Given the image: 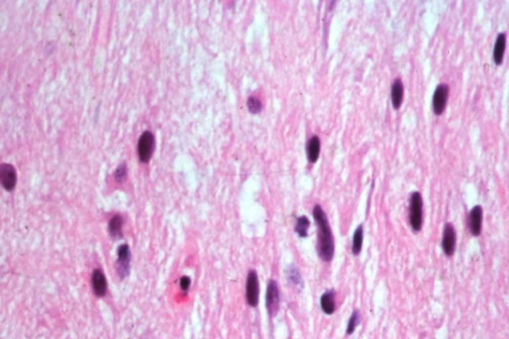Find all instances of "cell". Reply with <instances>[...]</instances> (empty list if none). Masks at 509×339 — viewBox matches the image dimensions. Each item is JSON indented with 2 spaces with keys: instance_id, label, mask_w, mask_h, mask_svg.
Returning a JSON list of instances; mask_svg holds the SVG:
<instances>
[{
  "instance_id": "ac0fdd59",
  "label": "cell",
  "mask_w": 509,
  "mask_h": 339,
  "mask_svg": "<svg viewBox=\"0 0 509 339\" xmlns=\"http://www.w3.org/2000/svg\"><path fill=\"white\" fill-rule=\"evenodd\" d=\"M309 220L305 216H300L297 221V226H296V232L301 238H305L307 236V231L309 228Z\"/></svg>"
},
{
  "instance_id": "5b68a950",
  "label": "cell",
  "mask_w": 509,
  "mask_h": 339,
  "mask_svg": "<svg viewBox=\"0 0 509 339\" xmlns=\"http://www.w3.org/2000/svg\"><path fill=\"white\" fill-rule=\"evenodd\" d=\"M449 96V87L446 84H441L437 87L433 96V110L437 116L445 112Z\"/></svg>"
},
{
  "instance_id": "277c9868",
  "label": "cell",
  "mask_w": 509,
  "mask_h": 339,
  "mask_svg": "<svg viewBox=\"0 0 509 339\" xmlns=\"http://www.w3.org/2000/svg\"><path fill=\"white\" fill-rule=\"evenodd\" d=\"M154 151V136L150 131L143 133L137 143V154L142 162H149Z\"/></svg>"
},
{
  "instance_id": "7a4b0ae2",
  "label": "cell",
  "mask_w": 509,
  "mask_h": 339,
  "mask_svg": "<svg viewBox=\"0 0 509 339\" xmlns=\"http://www.w3.org/2000/svg\"><path fill=\"white\" fill-rule=\"evenodd\" d=\"M409 219L411 227L414 231L419 232L423 224V198L421 193L413 192L410 199Z\"/></svg>"
},
{
  "instance_id": "9c48e42d",
  "label": "cell",
  "mask_w": 509,
  "mask_h": 339,
  "mask_svg": "<svg viewBox=\"0 0 509 339\" xmlns=\"http://www.w3.org/2000/svg\"><path fill=\"white\" fill-rule=\"evenodd\" d=\"M130 250L126 244L119 247L118 250V271L121 277H126L129 272Z\"/></svg>"
},
{
  "instance_id": "2e32d148",
  "label": "cell",
  "mask_w": 509,
  "mask_h": 339,
  "mask_svg": "<svg viewBox=\"0 0 509 339\" xmlns=\"http://www.w3.org/2000/svg\"><path fill=\"white\" fill-rule=\"evenodd\" d=\"M122 229V218L120 216H114L109 223V232L113 238H119L121 236Z\"/></svg>"
},
{
  "instance_id": "ffe728a7",
  "label": "cell",
  "mask_w": 509,
  "mask_h": 339,
  "mask_svg": "<svg viewBox=\"0 0 509 339\" xmlns=\"http://www.w3.org/2000/svg\"><path fill=\"white\" fill-rule=\"evenodd\" d=\"M360 322V312L359 310H354L352 315L350 316L349 318V321H348V324H347V329H346V333L348 335L352 334L354 332V330L356 329L357 325L359 324Z\"/></svg>"
},
{
  "instance_id": "7402d4cb",
  "label": "cell",
  "mask_w": 509,
  "mask_h": 339,
  "mask_svg": "<svg viewBox=\"0 0 509 339\" xmlns=\"http://www.w3.org/2000/svg\"><path fill=\"white\" fill-rule=\"evenodd\" d=\"M126 166L124 163L120 164V166L117 168L116 172H115V179L118 181V182H122L125 180L126 178Z\"/></svg>"
},
{
  "instance_id": "30bf717a",
  "label": "cell",
  "mask_w": 509,
  "mask_h": 339,
  "mask_svg": "<svg viewBox=\"0 0 509 339\" xmlns=\"http://www.w3.org/2000/svg\"><path fill=\"white\" fill-rule=\"evenodd\" d=\"M483 211L481 206H475L469 216V227L474 236H479L481 232Z\"/></svg>"
},
{
  "instance_id": "4fadbf2b",
  "label": "cell",
  "mask_w": 509,
  "mask_h": 339,
  "mask_svg": "<svg viewBox=\"0 0 509 339\" xmlns=\"http://www.w3.org/2000/svg\"><path fill=\"white\" fill-rule=\"evenodd\" d=\"M505 47H506V35L505 33H500L496 38L493 49V61L496 65H500L503 61Z\"/></svg>"
},
{
  "instance_id": "e0dca14e",
  "label": "cell",
  "mask_w": 509,
  "mask_h": 339,
  "mask_svg": "<svg viewBox=\"0 0 509 339\" xmlns=\"http://www.w3.org/2000/svg\"><path fill=\"white\" fill-rule=\"evenodd\" d=\"M363 235H364V231H363V226L360 225L359 227L356 229L354 235H353V243H352V253L353 255L357 256L359 255L361 250H362V245H363Z\"/></svg>"
},
{
  "instance_id": "6da1fadb",
  "label": "cell",
  "mask_w": 509,
  "mask_h": 339,
  "mask_svg": "<svg viewBox=\"0 0 509 339\" xmlns=\"http://www.w3.org/2000/svg\"><path fill=\"white\" fill-rule=\"evenodd\" d=\"M312 214L318 228V255L325 262H330L334 256V242L328 216L319 205L313 208Z\"/></svg>"
},
{
  "instance_id": "d6986e66",
  "label": "cell",
  "mask_w": 509,
  "mask_h": 339,
  "mask_svg": "<svg viewBox=\"0 0 509 339\" xmlns=\"http://www.w3.org/2000/svg\"><path fill=\"white\" fill-rule=\"evenodd\" d=\"M287 277H288L289 281L291 283H293L294 285H300L302 282L300 272L295 266L289 267V269L287 270Z\"/></svg>"
},
{
  "instance_id": "44dd1931",
  "label": "cell",
  "mask_w": 509,
  "mask_h": 339,
  "mask_svg": "<svg viewBox=\"0 0 509 339\" xmlns=\"http://www.w3.org/2000/svg\"><path fill=\"white\" fill-rule=\"evenodd\" d=\"M248 109L252 114H258L262 110V104L258 99L252 96L248 101Z\"/></svg>"
},
{
  "instance_id": "5bb4252c",
  "label": "cell",
  "mask_w": 509,
  "mask_h": 339,
  "mask_svg": "<svg viewBox=\"0 0 509 339\" xmlns=\"http://www.w3.org/2000/svg\"><path fill=\"white\" fill-rule=\"evenodd\" d=\"M306 154L309 162L315 163L317 161L320 154V139L318 136L313 135L309 138L306 146Z\"/></svg>"
},
{
  "instance_id": "52a82bcc",
  "label": "cell",
  "mask_w": 509,
  "mask_h": 339,
  "mask_svg": "<svg viewBox=\"0 0 509 339\" xmlns=\"http://www.w3.org/2000/svg\"><path fill=\"white\" fill-rule=\"evenodd\" d=\"M17 181V175L15 168L11 164L3 163L0 165V184L7 190L11 191L14 189Z\"/></svg>"
},
{
  "instance_id": "603a6c76",
  "label": "cell",
  "mask_w": 509,
  "mask_h": 339,
  "mask_svg": "<svg viewBox=\"0 0 509 339\" xmlns=\"http://www.w3.org/2000/svg\"><path fill=\"white\" fill-rule=\"evenodd\" d=\"M191 284V278L187 276H183L180 278V287L182 290L187 292Z\"/></svg>"
},
{
  "instance_id": "3957f363",
  "label": "cell",
  "mask_w": 509,
  "mask_h": 339,
  "mask_svg": "<svg viewBox=\"0 0 509 339\" xmlns=\"http://www.w3.org/2000/svg\"><path fill=\"white\" fill-rule=\"evenodd\" d=\"M259 295H260L259 277L255 271H250L247 277L246 296L248 304L251 307H257L259 303Z\"/></svg>"
},
{
  "instance_id": "8fae6325",
  "label": "cell",
  "mask_w": 509,
  "mask_h": 339,
  "mask_svg": "<svg viewBox=\"0 0 509 339\" xmlns=\"http://www.w3.org/2000/svg\"><path fill=\"white\" fill-rule=\"evenodd\" d=\"M91 284H92V289L96 296L98 297H104L107 293V279L104 275V273L101 270H95L91 276Z\"/></svg>"
},
{
  "instance_id": "9a60e30c",
  "label": "cell",
  "mask_w": 509,
  "mask_h": 339,
  "mask_svg": "<svg viewBox=\"0 0 509 339\" xmlns=\"http://www.w3.org/2000/svg\"><path fill=\"white\" fill-rule=\"evenodd\" d=\"M320 307L327 314H332L335 310V293L330 289L325 293L320 299Z\"/></svg>"
},
{
  "instance_id": "8992f818",
  "label": "cell",
  "mask_w": 509,
  "mask_h": 339,
  "mask_svg": "<svg viewBox=\"0 0 509 339\" xmlns=\"http://www.w3.org/2000/svg\"><path fill=\"white\" fill-rule=\"evenodd\" d=\"M266 307L270 316L275 315L280 308V292L277 283L274 280H270L268 284L266 294Z\"/></svg>"
},
{
  "instance_id": "7c38bea8",
  "label": "cell",
  "mask_w": 509,
  "mask_h": 339,
  "mask_svg": "<svg viewBox=\"0 0 509 339\" xmlns=\"http://www.w3.org/2000/svg\"><path fill=\"white\" fill-rule=\"evenodd\" d=\"M403 98H404V85L400 79H396L393 83L391 90V102L395 110L401 107Z\"/></svg>"
},
{
  "instance_id": "ba28073f",
  "label": "cell",
  "mask_w": 509,
  "mask_h": 339,
  "mask_svg": "<svg viewBox=\"0 0 509 339\" xmlns=\"http://www.w3.org/2000/svg\"><path fill=\"white\" fill-rule=\"evenodd\" d=\"M455 241H456V236H455L454 227L450 223H448L445 225L444 234H443V241H442L443 251L448 257L452 256L454 253Z\"/></svg>"
}]
</instances>
